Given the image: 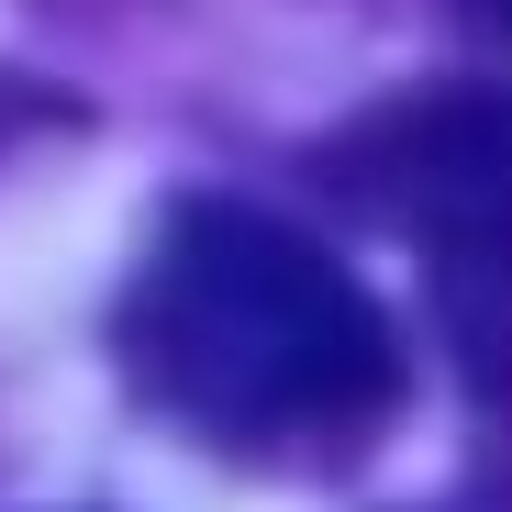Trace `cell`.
Masks as SVG:
<instances>
[{
	"label": "cell",
	"instance_id": "1",
	"mask_svg": "<svg viewBox=\"0 0 512 512\" xmlns=\"http://www.w3.org/2000/svg\"><path fill=\"white\" fill-rule=\"evenodd\" d=\"M134 390L223 457H357L401 412V334L323 234L256 201H179L123 290Z\"/></svg>",
	"mask_w": 512,
	"mask_h": 512
},
{
	"label": "cell",
	"instance_id": "2",
	"mask_svg": "<svg viewBox=\"0 0 512 512\" xmlns=\"http://www.w3.org/2000/svg\"><path fill=\"white\" fill-rule=\"evenodd\" d=\"M323 179L368 223L412 234L468 379L479 435L512 457V90H423L334 134Z\"/></svg>",
	"mask_w": 512,
	"mask_h": 512
}]
</instances>
